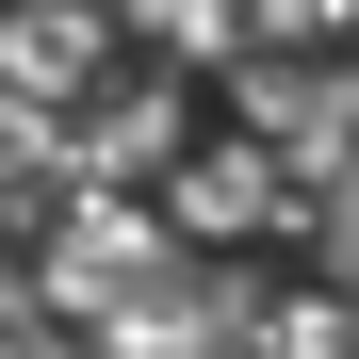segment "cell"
Here are the masks:
<instances>
[{"instance_id":"3957f363","label":"cell","mask_w":359,"mask_h":359,"mask_svg":"<svg viewBox=\"0 0 359 359\" xmlns=\"http://www.w3.org/2000/svg\"><path fill=\"white\" fill-rule=\"evenodd\" d=\"M180 131H196V98H180V82H163V66H147V82H114V98H98V114H82V131H66V114H49V147H66V163H82V180H147V163H163V147H180Z\"/></svg>"},{"instance_id":"5b68a950","label":"cell","mask_w":359,"mask_h":359,"mask_svg":"<svg viewBox=\"0 0 359 359\" xmlns=\"http://www.w3.org/2000/svg\"><path fill=\"white\" fill-rule=\"evenodd\" d=\"M66 82H98V0H66V17H0V98H17V114H66Z\"/></svg>"},{"instance_id":"8992f818","label":"cell","mask_w":359,"mask_h":359,"mask_svg":"<svg viewBox=\"0 0 359 359\" xmlns=\"http://www.w3.org/2000/svg\"><path fill=\"white\" fill-rule=\"evenodd\" d=\"M262 359H343V294H294V311L262 327Z\"/></svg>"},{"instance_id":"7a4b0ae2","label":"cell","mask_w":359,"mask_h":359,"mask_svg":"<svg viewBox=\"0 0 359 359\" xmlns=\"http://www.w3.org/2000/svg\"><path fill=\"white\" fill-rule=\"evenodd\" d=\"M229 114H245L262 147H294V180L343 163V82L311 66V49H294V66H245V49H229Z\"/></svg>"},{"instance_id":"6da1fadb","label":"cell","mask_w":359,"mask_h":359,"mask_svg":"<svg viewBox=\"0 0 359 359\" xmlns=\"http://www.w3.org/2000/svg\"><path fill=\"white\" fill-rule=\"evenodd\" d=\"M294 196H311V180H278L262 147H196V131L163 147V212L196 229V245H262V229H294Z\"/></svg>"},{"instance_id":"277c9868","label":"cell","mask_w":359,"mask_h":359,"mask_svg":"<svg viewBox=\"0 0 359 359\" xmlns=\"http://www.w3.org/2000/svg\"><path fill=\"white\" fill-rule=\"evenodd\" d=\"M163 245H147V212H114V196H82V212H49V294L66 311H114Z\"/></svg>"}]
</instances>
